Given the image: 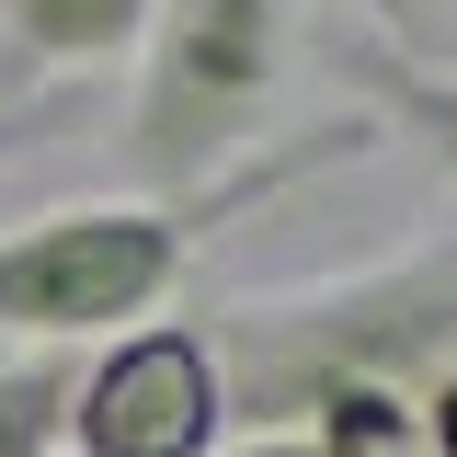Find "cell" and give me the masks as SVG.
Wrapping results in <instances>:
<instances>
[{
	"mask_svg": "<svg viewBox=\"0 0 457 457\" xmlns=\"http://www.w3.org/2000/svg\"><path fill=\"white\" fill-rule=\"evenodd\" d=\"M206 354L228 389V446L297 435L309 457H423V400L457 366V228H423L354 275L218 297Z\"/></svg>",
	"mask_w": 457,
	"mask_h": 457,
	"instance_id": "1",
	"label": "cell"
},
{
	"mask_svg": "<svg viewBox=\"0 0 457 457\" xmlns=\"http://www.w3.org/2000/svg\"><path fill=\"white\" fill-rule=\"evenodd\" d=\"M366 149H378V126L343 114L320 137L252 161L218 195H92V206H46V218L0 228V332H12V354H80V343L137 332L240 206H263V195L309 183V171H343Z\"/></svg>",
	"mask_w": 457,
	"mask_h": 457,
	"instance_id": "2",
	"label": "cell"
},
{
	"mask_svg": "<svg viewBox=\"0 0 457 457\" xmlns=\"http://www.w3.org/2000/svg\"><path fill=\"white\" fill-rule=\"evenodd\" d=\"M309 35V0H149V35L126 57V195H218L263 161L286 57Z\"/></svg>",
	"mask_w": 457,
	"mask_h": 457,
	"instance_id": "3",
	"label": "cell"
},
{
	"mask_svg": "<svg viewBox=\"0 0 457 457\" xmlns=\"http://www.w3.org/2000/svg\"><path fill=\"white\" fill-rule=\"evenodd\" d=\"M228 446V389L206 320H137L92 343V366L69 378L57 457H218Z\"/></svg>",
	"mask_w": 457,
	"mask_h": 457,
	"instance_id": "4",
	"label": "cell"
},
{
	"mask_svg": "<svg viewBox=\"0 0 457 457\" xmlns=\"http://www.w3.org/2000/svg\"><path fill=\"white\" fill-rule=\"evenodd\" d=\"M137 35H149V0H0V46H12V80L23 92L126 69Z\"/></svg>",
	"mask_w": 457,
	"mask_h": 457,
	"instance_id": "5",
	"label": "cell"
},
{
	"mask_svg": "<svg viewBox=\"0 0 457 457\" xmlns=\"http://www.w3.org/2000/svg\"><path fill=\"white\" fill-rule=\"evenodd\" d=\"M332 57V80L366 104V126L378 137H423L435 149V171L457 183V69H423V57L378 46V35H354V46H320Z\"/></svg>",
	"mask_w": 457,
	"mask_h": 457,
	"instance_id": "6",
	"label": "cell"
},
{
	"mask_svg": "<svg viewBox=\"0 0 457 457\" xmlns=\"http://www.w3.org/2000/svg\"><path fill=\"white\" fill-rule=\"evenodd\" d=\"M80 354H0V457H57Z\"/></svg>",
	"mask_w": 457,
	"mask_h": 457,
	"instance_id": "7",
	"label": "cell"
},
{
	"mask_svg": "<svg viewBox=\"0 0 457 457\" xmlns=\"http://www.w3.org/2000/svg\"><path fill=\"white\" fill-rule=\"evenodd\" d=\"M366 23H378V46H423V23H435V12H423V0H366Z\"/></svg>",
	"mask_w": 457,
	"mask_h": 457,
	"instance_id": "8",
	"label": "cell"
},
{
	"mask_svg": "<svg viewBox=\"0 0 457 457\" xmlns=\"http://www.w3.org/2000/svg\"><path fill=\"white\" fill-rule=\"evenodd\" d=\"M423 457H457V366L435 378V400H423Z\"/></svg>",
	"mask_w": 457,
	"mask_h": 457,
	"instance_id": "9",
	"label": "cell"
},
{
	"mask_svg": "<svg viewBox=\"0 0 457 457\" xmlns=\"http://www.w3.org/2000/svg\"><path fill=\"white\" fill-rule=\"evenodd\" d=\"M218 457H309L297 435H263V446H218Z\"/></svg>",
	"mask_w": 457,
	"mask_h": 457,
	"instance_id": "10",
	"label": "cell"
},
{
	"mask_svg": "<svg viewBox=\"0 0 457 457\" xmlns=\"http://www.w3.org/2000/svg\"><path fill=\"white\" fill-rule=\"evenodd\" d=\"M423 12H457V0H423Z\"/></svg>",
	"mask_w": 457,
	"mask_h": 457,
	"instance_id": "11",
	"label": "cell"
}]
</instances>
